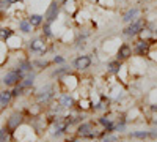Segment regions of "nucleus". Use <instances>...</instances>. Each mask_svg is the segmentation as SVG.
<instances>
[{
	"instance_id": "nucleus-1",
	"label": "nucleus",
	"mask_w": 157,
	"mask_h": 142,
	"mask_svg": "<svg viewBox=\"0 0 157 142\" xmlns=\"http://www.w3.org/2000/svg\"><path fill=\"white\" fill-rule=\"evenodd\" d=\"M13 136H14L16 142H36V139H38L36 130L33 128V125L25 123V122L13 131Z\"/></svg>"
},
{
	"instance_id": "nucleus-2",
	"label": "nucleus",
	"mask_w": 157,
	"mask_h": 142,
	"mask_svg": "<svg viewBox=\"0 0 157 142\" xmlns=\"http://www.w3.org/2000/svg\"><path fill=\"white\" fill-rule=\"evenodd\" d=\"M58 92V85L57 84H47L44 85L43 88H39L36 92V103H39V104H50V101L55 99V93Z\"/></svg>"
},
{
	"instance_id": "nucleus-3",
	"label": "nucleus",
	"mask_w": 157,
	"mask_h": 142,
	"mask_svg": "<svg viewBox=\"0 0 157 142\" xmlns=\"http://www.w3.org/2000/svg\"><path fill=\"white\" fill-rule=\"evenodd\" d=\"M58 85L61 88V92H64V93H74L75 90L78 88V85H80V81H78V76L72 71V73H68V74H64L63 77H60V79H58Z\"/></svg>"
},
{
	"instance_id": "nucleus-4",
	"label": "nucleus",
	"mask_w": 157,
	"mask_h": 142,
	"mask_svg": "<svg viewBox=\"0 0 157 142\" xmlns=\"http://www.w3.org/2000/svg\"><path fill=\"white\" fill-rule=\"evenodd\" d=\"M146 24H148V21H146L145 18L140 16L138 19H135L134 22L127 24V27L123 29V35H124L126 38H137L138 33L146 27Z\"/></svg>"
},
{
	"instance_id": "nucleus-5",
	"label": "nucleus",
	"mask_w": 157,
	"mask_h": 142,
	"mask_svg": "<svg viewBox=\"0 0 157 142\" xmlns=\"http://www.w3.org/2000/svg\"><path fill=\"white\" fill-rule=\"evenodd\" d=\"M60 11H61V3L57 2V0H52V2L47 5L46 13H44V22L47 24H54L58 16H60Z\"/></svg>"
},
{
	"instance_id": "nucleus-6",
	"label": "nucleus",
	"mask_w": 157,
	"mask_h": 142,
	"mask_svg": "<svg viewBox=\"0 0 157 142\" xmlns=\"http://www.w3.org/2000/svg\"><path fill=\"white\" fill-rule=\"evenodd\" d=\"M29 49L32 51V52L39 54V55L44 57V54L47 52V49H49L47 38H44V36H35L33 40H30V43H29Z\"/></svg>"
},
{
	"instance_id": "nucleus-7",
	"label": "nucleus",
	"mask_w": 157,
	"mask_h": 142,
	"mask_svg": "<svg viewBox=\"0 0 157 142\" xmlns=\"http://www.w3.org/2000/svg\"><path fill=\"white\" fill-rule=\"evenodd\" d=\"M93 65V59H91L88 54H82V55H77L72 62V68L74 71L77 73H83V71H88Z\"/></svg>"
},
{
	"instance_id": "nucleus-8",
	"label": "nucleus",
	"mask_w": 157,
	"mask_h": 142,
	"mask_svg": "<svg viewBox=\"0 0 157 142\" xmlns=\"http://www.w3.org/2000/svg\"><path fill=\"white\" fill-rule=\"evenodd\" d=\"M22 77H24V74L16 68V70H10L6 74H5V77H3V84L6 85V87H14V85H17L21 81H22Z\"/></svg>"
},
{
	"instance_id": "nucleus-9",
	"label": "nucleus",
	"mask_w": 157,
	"mask_h": 142,
	"mask_svg": "<svg viewBox=\"0 0 157 142\" xmlns=\"http://www.w3.org/2000/svg\"><path fill=\"white\" fill-rule=\"evenodd\" d=\"M134 57V49H132V46L130 44H127V43H123L120 47H118V51H116V54H115V59H118L120 62H127V60H130Z\"/></svg>"
},
{
	"instance_id": "nucleus-10",
	"label": "nucleus",
	"mask_w": 157,
	"mask_h": 142,
	"mask_svg": "<svg viewBox=\"0 0 157 142\" xmlns=\"http://www.w3.org/2000/svg\"><path fill=\"white\" fill-rule=\"evenodd\" d=\"M57 101H58V104L63 108V111H71V109L77 104L75 98H74L71 93H64V92H61V93L58 95Z\"/></svg>"
},
{
	"instance_id": "nucleus-11",
	"label": "nucleus",
	"mask_w": 157,
	"mask_h": 142,
	"mask_svg": "<svg viewBox=\"0 0 157 142\" xmlns=\"http://www.w3.org/2000/svg\"><path fill=\"white\" fill-rule=\"evenodd\" d=\"M149 46H151V41H145V40H137L132 46L134 49V55L137 57H143L145 59L148 55V51H149Z\"/></svg>"
},
{
	"instance_id": "nucleus-12",
	"label": "nucleus",
	"mask_w": 157,
	"mask_h": 142,
	"mask_svg": "<svg viewBox=\"0 0 157 142\" xmlns=\"http://www.w3.org/2000/svg\"><path fill=\"white\" fill-rule=\"evenodd\" d=\"M140 13H141V10H140V6H129L124 13H123V18H121V21L124 22V24H130V22H134L135 19H138L140 18Z\"/></svg>"
},
{
	"instance_id": "nucleus-13",
	"label": "nucleus",
	"mask_w": 157,
	"mask_h": 142,
	"mask_svg": "<svg viewBox=\"0 0 157 142\" xmlns=\"http://www.w3.org/2000/svg\"><path fill=\"white\" fill-rule=\"evenodd\" d=\"M24 123V117H22V114L21 112H13L10 117L6 119V128L10 131H14L17 126H21Z\"/></svg>"
},
{
	"instance_id": "nucleus-14",
	"label": "nucleus",
	"mask_w": 157,
	"mask_h": 142,
	"mask_svg": "<svg viewBox=\"0 0 157 142\" xmlns=\"http://www.w3.org/2000/svg\"><path fill=\"white\" fill-rule=\"evenodd\" d=\"M61 8L66 14L74 18L77 14V11L80 10V5H77V0H64V2H61Z\"/></svg>"
},
{
	"instance_id": "nucleus-15",
	"label": "nucleus",
	"mask_w": 157,
	"mask_h": 142,
	"mask_svg": "<svg viewBox=\"0 0 157 142\" xmlns=\"http://www.w3.org/2000/svg\"><path fill=\"white\" fill-rule=\"evenodd\" d=\"M74 68L72 65H66V63H63V65L57 67L54 71L50 73V77H54V79H60V77H63L64 74H68V73H72Z\"/></svg>"
},
{
	"instance_id": "nucleus-16",
	"label": "nucleus",
	"mask_w": 157,
	"mask_h": 142,
	"mask_svg": "<svg viewBox=\"0 0 157 142\" xmlns=\"http://www.w3.org/2000/svg\"><path fill=\"white\" fill-rule=\"evenodd\" d=\"M121 67H123V62H120L118 59L107 60V63H105V70H107V73L112 74V76H116L118 71L121 70Z\"/></svg>"
},
{
	"instance_id": "nucleus-17",
	"label": "nucleus",
	"mask_w": 157,
	"mask_h": 142,
	"mask_svg": "<svg viewBox=\"0 0 157 142\" xmlns=\"http://www.w3.org/2000/svg\"><path fill=\"white\" fill-rule=\"evenodd\" d=\"M35 79H36V73L35 71H30V73H27V74H24V77H22V81L19 82L25 90L27 88H30L33 84H35Z\"/></svg>"
},
{
	"instance_id": "nucleus-18",
	"label": "nucleus",
	"mask_w": 157,
	"mask_h": 142,
	"mask_svg": "<svg viewBox=\"0 0 157 142\" xmlns=\"http://www.w3.org/2000/svg\"><path fill=\"white\" fill-rule=\"evenodd\" d=\"M75 106L80 109L82 112H88L91 108H93V101H91V98H88V96H83V98H80L77 101Z\"/></svg>"
},
{
	"instance_id": "nucleus-19",
	"label": "nucleus",
	"mask_w": 157,
	"mask_h": 142,
	"mask_svg": "<svg viewBox=\"0 0 157 142\" xmlns=\"http://www.w3.org/2000/svg\"><path fill=\"white\" fill-rule=\"evenodd\" d=\"M27 19L30 21V24L33 27H39V25L44 24V14H41V13H32Z\"/></svg>"
},
{
	"instance_id": "nucleus-20",
	"label": "nucleus",
	"mask_w": 157,
	"mask_h": 142,
	"mask_svg": "<svg viewBox=\"0 0 157 142\" xmlns=\"http://www.w3.org/2000/svg\"><path fill=\"white\" fill-rule=\"evenodd\" d=\"M5 43H6V47H10V49H19V47L22 46V40H21L16 33L11 35Z\"/></svg>"
},
{
	"instance_id": "nucleus-21",
	"label": "nucleus",
	"mask_w": 157,
	"mask_h": 142,
	"mask_svg": "<svg viewBox=\"0 0 157 142\" xmlns=\"http://www.w3.org/2000/svg\"><path fill=\"white\" fill-rule=\"evenodd\" d=\"M13 99V93L11 90H3V92H0V108H6Z\"/></svg>"
},
{
	"instance_id": "nucleus-22",
	"label": "nucleus",
	"mask_w": 157,
	"mask_h": 142,
	"mask_svg": "<svg viewBox=\"0 0 157 142\" xmlns=\"http://www.w3.org/2000/svg\"><path fill=\"white\" fill-rule=\"evenodd\" d=\"M33 29H35V27L30 24V21H29L27 18H22V19L19 21V30H21L22 33H32Z\"/></svg>"
},
{
	"instance_id": "nucleus-23",
	"label": "nucleus",
	"mask_w": 157,
	"mask_h": 142,
	"mask_svg": "<svg viewBox=\"0 0 157 142\" xmlns=\"http://www.w3.org/2000/svg\"><path fill=\"white\" fill-rule=\"evenodd\" d=\"M52 60H46V59H39V60H32V65H33V70H46L50 67Z\"/></svg>"
},
{
	"instance_id": "nucleus-24",
	"label": "nucleus",
	"mask_w": 157,
	"mask_h": 142,
	"mask_svg": "<svg viewBox=\"0 0 157 142\" xmlns=\"http://www.w3.org/2000/svg\"><path fill=\"white\" fill-rule=\"evenodd\" d=\"M129 74H130V71H129V67H126L124 63H123V67H121V70L118 71V77H120V81H121V84H127V81H129Z\"/></svg>"
},
{
	"instance_id": "nucleus-25",
	"label": "nucleus",
	"mask_w": 157,
	"mask_h": 142,
	"mask_svg": "<svg viewBox=\"0 0 157 142\" xmlns=\"http://www.w3.org/2000/svg\"><path fill=\"white\" fill-rule=\"evenodd\" d=\"M146 57H149L152 62L157 63V40H155V38L151 41V46H149V51H148V55Z\"/></svg>"
},
{
	"instance_id": "nucleus-26",
	"label": "nucleus",
	"mask_w": 157,
	"mask_h": 142,
	"mask_svg": "<svg viewBox=\"0 0 157 142\" xmlns=\"http://www.w3.org/2000/svg\"><path fill=\"white\" fill-rule=\"evenodd\" d=\"M130 139H140V140H145L149 139V131H130L127 134Z\"/></svg>"
},
{
	"instance_id": "nucleus-27",
	"label": "nucleus",
	"mask_w": 157,
	"mask_h": 142,
	"mask_svg": "<svg viewBox=\"0 0 157 142\" xmlns=\"http://www.w3.org/2000/svg\"><path fill=\"white\" fill-rule=\"evenodd\" d=\"M145 101L148 103V106H151V104H155V103H157V87L149 90V92H148V95H146V98H145Z\"/></svg>"
},
{
	"instance_id": "nucleus-28",
	"label": "nucleus",
	"mask_w": 157,
	"mask_h": 142,
	"mask_svg": "<svg viewBox=\"0 0 157 142\" xmlns=\"http://www.w3.org/2000/svg\"><path fill=\"white\" fill-rule=\"evenodd\" d=\"M11 35H14V30L10 27H2L0 29V41H6Z\"/></svg>"
},
{
	"instance_id": "nucleus-29",
	"label": "nucleus",
	"mask_w": 157,
	"mask_h": 142,
	"mask_svg": "<svg viewBox=\"0 0 157 142\" xmlns=\"http://www.w3.org/2000/svg\"><path fill=\"white\" fill-rule=\"evenodd\" d=\"M96 3L101 5L102 8H107V10H113L116 6V0H96Z\"/></svg>"
},
{
	"instance_id": "nucleus-30",
	"label": "nucleus",
	"mask_w": 157,
	"mask_h": 142,
	"mask_svg": "<svg viewBox=\"0 0 157 142\" xmlns=\"http://www.w3.org/2000/svg\"><path fill=\"white\" fill-rule=\"evenodd\" d=\"M43 36L44 38H54L55 35H54V32H52V24H47V22H44L43 24Z\"/></svg>"
},
{
	"instance_id": "nucleus-31",
	"label": "nucleus",
	"mask_w": 157,
	"mask_h": 142,
	"mask_svg": "<svg viewBox=\"0 0 157 142\" xmlns=\"http://www.w3.org/2000/svg\"><path fill=\"white\" fill-rule=\"evenodd\" d=\"M101 140L102 142H120V137H118L116 134H113V133H105L101 137Z\"/></svg>"
},
{
	"instance_id": "nucleus-32",
	"label": "nucleus",
	"mask_w": 157,
	"mask_h": 142,
	"mask_svg": "<svg viewBox=\"0 0 157 142\" xmlns=\"http://www.w3.org/2000/svg\"><path fill=\"white\" fill-rule=\"evenodd\" d=\"M10 140V130L8 128H2L0 130V142H8Z\"/></svg>"
},
{
	"instance_id": "nucleus-33",
	"label": "nucleus",
	"mask_w": 157,
	"mask_h": 142,
	"mask_svg": "<svg viewBox=\"0 0 157 142\" xmlns=\"http://www.w3.org/2000/svg\"><path fill=\"white\" fill-rule=\"evenodd\" d=\"M52 63H57V65H63V63H66V60H64L63 55H54V59H52Z\"/></svg>"
},
{
	"instance_id": "nucleus-34",
	"label": "nucleus",
	"mask_w": 157,
	"mask_h": 142,
	"mask_svg": "<svg viewBox=\"0 0 157 142\" xmlns=\"http://www.w3.org/2000/svg\"><path fill=\"white\" fill-rule=\"evenodd\" d=\"M6 2L10 3V5H16V3H19L21 0H6Z\"/></svg>"
},
{
	"instance_id": "nucleus-35",
	"label": "nucleus",
	"mask_w": 157,
	"mask_h": 142,
	"mask_svg": "<svg viewBox=\"0 0 157 142\" xmlns=\"http://www.w3.org/2000/svg\"><path fill=\"white\" fill-rule=\"evenodd\" d=\"M66 142H78V137H72V139H66Z\"/></svg>"
},
{
	"instance_id": "nucleus-36",
	"label": "nucleus",
	"mask_w": 157,
	"mask_h": 142,
	"mask_svg": "<svg viewBox=\"0 0 157 142\" xmlns=\"http://www.w3.org/2000/svg\"><path fill=\"white\" fill-rule=\"evenodd\" d=\"M152 123H154V125L157 126V119H154V120H152Z\"/></svg>"
},
{
	"instance_id": "nucleus-37",
	"label": "nucleus",
	"mask_w": 157,
	"mask_h": 142,
	"mask_svg": "<svg viewBox=\"0 0 157 142\" xmlns=\"http://www.w3.org/2000/svg\"><path fill=\"white\" fill-rule=\"evenodd\" d=\"M140 2H149V0H140Z\"/></svg>"
},
{
	"instance_id": "nucleus-38",
	"label": "nucleus",
	"mask_w": 157,
	"mask_h": 142,
	"mask_svg": "<svg viewBox=\"0 0 157 142\" xmlns=\"http://www.w3.org/2000/svg\"><path fill=\"white\" fill-rule=\"evenodd\" d=\"M60 2H64V0H60Z\"/></svg>"
}]
</instances>
